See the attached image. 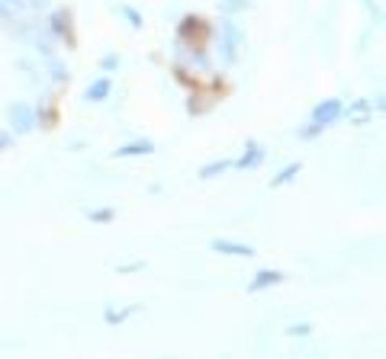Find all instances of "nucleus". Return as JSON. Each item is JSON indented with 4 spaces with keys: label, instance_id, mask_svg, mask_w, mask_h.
<instances>
[{
    "label": "nucleus",
    "instance_id": "obj_19",
    "mask_svg": "<svg viewBox=\"0 0 386 359\" xmlns=\"http://www.w3.org/2000/svg\"><path fill=\"white\" fill-rule=\"evenodd\" d=\"M7 141H10V139H7V132H0V147H7Z\"/></svg>",
    "mask_w": 386,
    "mask_h": 359
},
{
    "label": "nucleus",
    "instance_id": "obj_2",
    "mask_svg": "<svg viewBox=\"0 0 386 359\" xmlns=\"http://www.w3.org/2000/svg\"><path fill=\"white\" fill-rule=\"evenodd\" d=\"M341 112H345L341 100H322L319 106L312 110V125H319V129H329L335 119H341Z\"/></svg>",
    "mask_w": 386,
    "mask_h": 359
},
{
    "label": "nucleus",
    "instance_id": "obj_1",
    "mask_svg": "<svg viewBox=\"0 0 386 359\" xmlns=\"http://www.w3.org/2000/svg\"><path fill=\"white\" fill-rule=\"evenodd\" d=\"M238 45H242V29H238L232 19H226V23L219 26V61H222V65H232L238 58Z\"/></svg>",
    "mask_w": 386,
    "mask_h": 359
},
{
    "label": "nucleus",
    "instance_id": "obj_18",
    "mask_svg": "<svg viewBox=\"0 0 386 359\" xmlns=\"http://www.w3.org/2000/svg\"><path fill=\"white\" fill-rule=\"evenodd\" d=\"M100 68H104V71H116V68H119V55H104Z\"/></svg>",
    "mask_w": 386,
    "mask_h": 359
},
{
    "label": "nucleus",
    "instance_id": "obj_4",
    "mask_svg": "<svg viewBox=\"0 0 386 359\" xmlns=\"http://www.w3.org/2000/svg\"><path fill=\"white\" fill-rule=\"evenodd\" d=\"M280 283H283L280 269H258L255 279L248 283V292L255 295V292H264V289H271V286H280Z\"/></svg>",
    "mask_w": 386,
    "mask_h": 359
},
{
    "label": "nucleus",
    "instance_id": "obj_3",
    "mask_svg": "<svg viewBox=\"0 0 386 359\" xmlns=\"http://www.w3.org/2000/svg\"><path fill=\"white\" fill-rule=\"evenodd\" d=\"M209 250H216V254H226V257H255V247H251V244H242V240H229V238L209 240Z\"/></svg>",
    "mask_w": 386,
    "mask_h": 359
},
{
    "label": "nucleus",
    "instance_id": "obj_6",
    "mask_svg": "<svg viewBox=\"0 0 386 359\" xmlns=\"http://www.w3.org/2000/svg\"><path fill=\"white\" fill-rule=\"evenodd\" d=\"M264 161V147L258 145V141H248V147H245V154L238 157L235 164L232 167H238V170H251V167H258Z\"/></svg>",
    "mask_w": 386,
    "mask_h": 359
},
{
    "label": "nucleus",
    "instance_id": "obj_7",
    "mask_svg": "<svg viewBox=\"0 0 386 359\" xmlns=\"http://www.w3.org/2000/svg\"><path fill=\"white\" fill-rule=\"evenodd\" d=\"M110 90H113V81H110V77H100V81H94L90 87H87L84 96L90 103H104L106 96H110Z\"/></svg>",
    "mask_w": 386,
    "mask_h": 359
},
{
    "label": "nucleus",
    "instance_id": "obj_16",
    "mask_svg": "<svg viewBox=\"0 0 386 359\" xmlns=\"http://www.w3.org/2000/svg\"><path fill=\"white\" fill-rule=\"evenodd\" d=\"M193 29H200V19L197 17H184V19H180V39H187Z\"/></svg>",
    "mask_w": 386,
    "mask_h": 359
},
{
    "label": "nucleus",
    "instance_id": "obj_8",
    "mask_svg": "<svg viewBox=\"0 0 386 359\" xmlns=\"http://www.w3.org/2000/svg\"><path fill=\"white\" fill-rule=\"evenodd\" d=\"M151 151H155V145L148 139H142V141H129V145L116 147L113 157H135V154H151Z\"/></svg>",
    "mask_w": 386,
    "mask_h": 359
},
{
    "label": "nucleus",
    "instance_id": "obj_14",
    "mask_svg": "<svg viewBox=\"0 0 386 359\" xmlns=\"http://www.w3.org/2000/svg\"><path fill=\"white\" fill-rule=\"evenodd\" d=\"M116 13H123V17L129 19V26H132V29H142V13H139V10H132V7H116Z\"/></svg>",
    "mask_w": 386,
    "mask_h": 359
},
{
    "label": "nucleus",
    "instance_id": "obj_5",
    "mask_svg": "<svg viewBox=\"0 0 386 359\" xmlns=\"http://www.w3.org/2000/svg\"><path fill=\"white\" fill-rule=\"evenodd\" d=\"M10 122H13V132H19V135H26L32 125H36V116H32V110L29 106H23V103H17L13 110H10Z\"/></svg>",
    "mask_w": 386,
    "mask_h": 359
},
{
    "label": "nucleus",
    "instance_id": "obj_12",
    "mask_svg": "<svg viewBox=\"0 0 386 359\" xmlns=\"http://www.w3.org/2000/svg\"><path fill=\"white\" fill-rule=\"evenodd\" d=\"M52 32H55V36H68V32H71V26H68V13H65V10H58V13H52Z\"/></svg>",
    "mask_w": 386,
    "mask_h": 359
},
{
    "label": "nucleus",
    "instance_id": "obj_9",
    "mask_svg": "<svg viewBox=\"0 0 386 359\" xmlns=\"http://www.w3.org/2000/svg\"><path fill=\"white\" fill-rule=\"evenodd\" d=\"M135 308H139V305H126V308H106V311H104V321L106 324H123V321H129L132 314H135Z\"/></svg>",
    "mask_w": 386,
    "mask_h": 359
},
{
    "label": "nucleus",
    "instance_id": "obj_17",
    "mask_svg": "<svg viewBox=\"0 0 386 359\" xmlns=\"http://www.w3.org/2000/svg\"><path fill=\"white\" fill-rule=\"evenodd\" d=\"M309 331H312L309 324H290V327H287V334H290V337H306Z\"/></svg>",
    "mask_w": 386,
    "mask_h": 359
},
{
    "label": "nucleus",
    "instance_id": "obj_15",
    "mask_svg": "<svg viewBox=\"0 0 386 359\" xmlns=\"http://www.w3.org/2000/svg\"><path fill=\"white\" fill-rule=\"evenodd\" d=\"M87 218L106 225V221H113V209H90V212H87Z\"/></svg>",
    "mask_w": 386,
    "mask_h": 359
},
{
    "label": "nucleus",
    "instance_id": "obj_11",
    "mask_svg": "<svg viewBox=\"0 0 386 359\" xmlns=\"http://www.w3.org/2000/svg\"><path fill=\"white\" fill-rule=\"evenodd\" d=\"M300 170H302V164H300V161H296V164H287V167L280 170V174H277V176L271 180V186H283V183H290L293 176L300 174Z\"/></svg>",
    "mask_w": 386,
    "mask_h": 359
},
{
    "label": "nucleus",
    "instance_id": "obj_13",
    "mask_svg": "<svg viewBox=\"0 0 386 359\" xmlns=\"http://www.w3.org/2000/svg\"><path fill=\"white\" fill-rule=\"evenodd\" d=\"M251 7V0H219V10L226 13V17H232V13H242V10Z\"/></svg>",
    "mask_w": 386,
    "mask_h": 359
},
{
    "label": "nucleus",
    "instance_id": "obj_10",
    "mask_svg": "<svg viewBox=\"0 0 386 359\" xmlns=\"http://www.w3.org/2000/svg\"><path fill=\"white\" fill-rule=\"evenodd\" d=\"M229 167H232V161H209V164L200 167V180H213V176L226 174Z\"/></svg>",
    "mask_w": 386,
    "mask_h": 359
}]
</instances>
